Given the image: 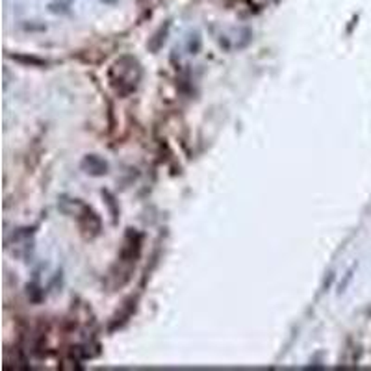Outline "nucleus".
Wrapping results in <instances>:
<instances>
[{
	"label": "nucleus",
	"instance_id": "1",
	"mask_svg": "<svg viewBox=\"0 0 371 371\" xmlns=\"http://www.w3.org/2000/svg\"><path fill=\"white\" fill-rule=\"evenodd\" d=\"M141 78H144L141 64L138 62V58H134L130 54L117 58L108 71V84L113 90V93L121 99H127L132 93H136V90L141 84Z\"/></svg>",
	"mask_w": 371,
	"mask_h": 371
},
{
	"label": "nucleus",
	"instance_id": "2",
	"mask_svg": "<svg viewBox=\"0 0 371 371\" xmlns=\"http://www.w3.org/2000/svg\"><path fill=\"white\" fill-rule=\"evenodd\" d=\"M141 247H144V236L136 228H127L121 249H119V256H117V267L132 273L134 265L141 256Z\"/></svg>",
	"mask_w": 371,
	"mask_h": 371
},
{
	"label": "nucleus",
	"instance_id": "3",
	"mask_svg": "<svg viewBox=\"0 0 371 371\" xmlns=\"http://www.w3.org/2000/svg\"><path fill=\"white\" fill-rule=\"evenodd\" d=\"M74 218H76V223H78L80 232L84 234L88 239L97 238L102 232L101 216L93 208L88 206V204H82L78 212L74 214Z\"/></svg>",
	"mask_w": 371,
	"mask_h": 371
},
{
	"label": "nucleus",
	"instance_id": "4",
	"mask_svg": "<svg viewBox=\"0 0 371 371\" xmlns=\"http://www.w3.org/2000/svg\"><path fill=\"white\" fill-rule=\"evenodd\" d=\"M80 169L90 176H104L110 169V165L99 154H85L82 162H80Z\"/></svg>",
	"mask_w": 371,
	"mask_h": 371
},
{
	"label": "nucleus",
	"instance_id": "5",
	"mask_svg": "<svg viewBox=\"0 0 371 371\" xmlns=\"http://www.w3.org/2000/svg\"><path fill=\"white\" fill-rule=\"evenodd\" d=\"M11 58L15 59V62H19V64L32 65V67H39V69H43V67H47L48 65L47 59L37 58V56H28V54H13Z\"/></svg>",
	"mask_w": 371,
	"mask_h": 371
},
{
	"label": "nucleus",
	"instance_id": "6",
	"mask_svg": "<svg viewBox=\"0 0 371 371\" xmlns=\"http://www.w3.org/2000/svg\"><path fill=\"white\" fill-rule=\"evenodd\" d=\"M167 32H169V24H165V27H162L158 32L154 34L153 39H150V43H148V47H150V50H153V52H156V50H160V48H162V45H164L165 39H167Z\"/></svg>",
	"mask_w": 371,
	"mask_h": 371
},
{
	"label": "nucleus",
	"instance_id": "7",
	"mask_svg": "<svg viewBox=\"0 0 371 371\" xmlns=\"http://www.w3.org/2000/svg\"><path fill=\"white\" fill-rule=\"evenodd\" d=\"M102 197L106 199V204L108 208H110V212H111V218H113V223H117V216H119V208H115V197L111 195L110 191H102Z\"/></svg>",
	"mask_w": 371,
	"mask_h": 371
},
{
	"label": "nucleus",
	"instance_id": "8",
	"mask_svg": "<svg viewBox=\"0 0 371 371\" xmlns=\"http://www.w3.org/2000/svg\"><path fill=\"white\" fill-rule=\"evenodd\" d=\"M201 45H202V41H201V36H199V34H191L190 36V39H188V50H190V54H197L199 52V50H201Z\"/></svg>",
	"mask_w": 371,
	"mask_h": 371
},
{
	"label": "nucleus",
	"instance_id": "9",
	"mask_svg": "<svg viewBox=\"0 0 371 371\" xmlns=\"http://www.w3.org/2000/svg\"><path fill=\"white\" fill-rule=\"evenodd\" d=\"M101 2H104V4L113 6V4H117V2H119V0H101Z\"/></svg>",
	"mask_w": 371,
	"mask_h": 371
}]
</instances>
